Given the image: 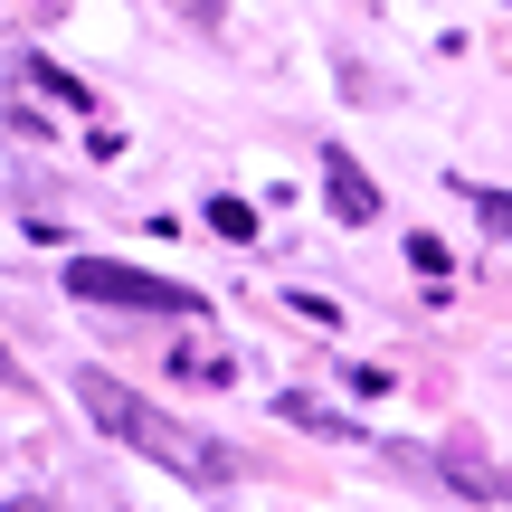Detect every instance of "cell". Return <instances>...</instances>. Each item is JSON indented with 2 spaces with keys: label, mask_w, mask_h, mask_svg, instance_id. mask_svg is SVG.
Here are the masks:
<instances>
[{
  "label": "cell",
  "mask_w": 512,
  "mask_h": 512,
  "mask_svg": "<svg viewBox=\"0 0 512 512\" xmlns=\"http://www.w3.org/2000/svg\"><path fill=\"white\" fill-rule=\"evenodd\" d=\"M446 475H456L465 494H512V465H484V456H475V446H465V437L446 446Z\"/></svg>",
  "instance_id": "obj_4"
},
{
  "label": "cell",
  "mask_w": 512,
  "mask_h": 512,
  "mask_svg": "<svg viewBox=\"0 0 512 512\" xmlns=\"http://www.w3.org/2000/svg\"><path fill=\"white\" fill-rule=\"evenodd\" d=\"M275 408H285L294 427H313V437H361V427H351V418H332V408H313L304 389H285V399H275Z\"/></svg>",
  "instance_id": "obj_6"
},
{
  "label": "cell",
  "mask_w": 512,
  "mask_h": 512,
  "mask_svg": "<svg viewBox=\"0 0 512 512\" xmlns=\"http://www.w3.org/2000/svg\"><path fill=\"white\" fill-rule=\"evenodd\" d=\"M0 380H19V361H10V342H0Z\"/></svg>",
  "instance_id": "obj_11"
},
{
  "label": "cell",
  "mask_w": 512,
  "mask_h": 512,
  "mask_svg": "<svg viewBox=\"0 0 512 512\" xmlns=\"http://www.w3.org/2000/svg\"><path fill=\"white\" fill-rule=\"evenodd\" d=\"M209 228H219V238H256V209L247 200H209Z\"/></svg>",
  "instance_id": "obj_7"
},
{
  "label": "cell",
  "mask_w": 512,
  "mask_h": 512,
  "mask_svg": "<svg viewBox=\"0 0 512 512\" xmlns=\"http://www.w3.org/2000/svg\"><path fill=\"white\" fill-rule=\"evenodd\" d=\"M475 209H484V228H494V238H512V190H484Z\"/></svg>",
  "instance_id": "obj_8"
},
{
  "label": "cell",
  "mask_w": 512,
  "mask_h": 512,
  "mask_svg": "<svg viewBox=\"0 0 512 512\" xmlns=\"http://www.w3.org/2000/svg\"><path fill=\"white\" fill-rule=\"evenodd\" d=\"M76 408H86V418L105 427L114 446H133V456L171 465V475H190V484H228V456H219V446L200 437V427H181L171 408H152L143 389L105 380V370H76Z\"/></svg>",
  "instance_id": "obj_1"
},
{
  "label": "cell",
  "mask_w": 512,
  "mask_h": 512,
  "mask_svg": "<svg viewBox=\"0 0 512 512\" xmlns=\"http://www.w3.org/2000/svg\"><path fill=\"white\" fill-rule=\"evenodd\" d=\"M323 200H332V219H342V228H370V219H380V190H370V171L351 162L342 143H323Z\"/></svg>",
  "instance_id": "obj_3"
},
{
  "label": "cell",
  "mask_w": 512,
  "mask_h": 512,
  "mask_svg": "<svg viewBox=\"0 0 512 512\" xmlns=\"http://www.w3.org/2000/svg\"><path fill=\"white\" fill-rule=\"evenodd\" d=\"M29 86H38V95H57L67 114H95V86H86V76H67V67H48V57H29Z\"/></svg>",
  "instance_id": "obj_5"
},
{
  "label": "cell",
  "mask_w": 512,
  "mask_h": 512,
  "mask_svg": "<svg viewBox=\"0 0 512 512\" xmlns=\"http://www.w3.org/2000/svg\"><path fill=\"white\" fill-rule=\"evenodd\" d=\"M67 294H76V304H114V313H171V323L209 313V294H200V285H171V275L114 266V256H76V266H67Z\"/></svg>",
  "instance_id": "obj_2"
},
{
  "label": "cell",
  "mask_w": 512,
  "mask_h": 512,
  "mask_svg": "<svg viewBox=\"0 0 512 512\" xmlns=\"http://www.w3.org/2000/svg\"><path fill=\"white\" fill-rule=\"evenodd\" d=\"M171 10H181V19H200V29H209V19H219L228 0H171Z\"/></svg>",
  "instance_id": "obj_10"
},
{
  "label": "cell",
  "mask_w": 512,
  "mask_h": 512,
  "mask_svg": "<svg viewBox=\"0 0 512 512\" xmlns=\"http://www.w3.org/2000/svg\"><path fill=\"white\" fill-rule=\"evenodd\" d=\"M408 266H418V275H446V238H408Z\"/></svg>",
  "instance_id": "obj_9"
}]
</instances>
